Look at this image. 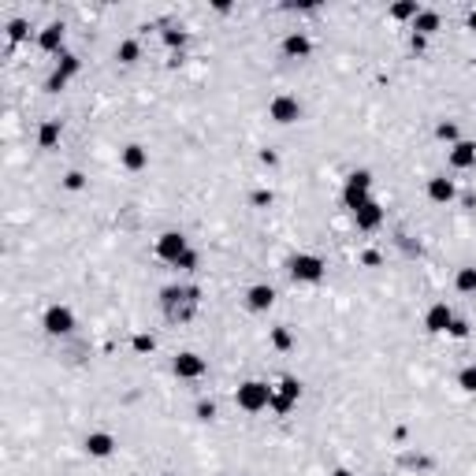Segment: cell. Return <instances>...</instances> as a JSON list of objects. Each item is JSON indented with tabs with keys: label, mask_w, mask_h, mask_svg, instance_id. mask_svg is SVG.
Masks as SVG:
<instances>
[{
	"label": "cell",
	"mask_w": 476,
	"mask_h": 476,
	"mask_svg": "<svg viewBox=\"0 0 476 476\" xmlns=\"http://www.w3.org/2000/svg\"><path fill=\"white\" fill-rule=\"evenodd\" d=\"M454 287L462 290V294H476V265H469V268H458V275H454Z\"/></svg>",
	"instance_id": "ffe728a7"
},
{
	"label": "cell",
	"mask_w": 476,
	"mask_h": 476,
	"mask_svg": "<svg viewBox=\"0 0 476 476\" xmlns=\"http://www.w3.org/2000/svg\"><path fill=\"white\" fill-rule=\"evenodd\" d=\"M458 387L469 391V395H476V365H469V369L458 372Z\"/></svg>",
	"instance_id": "484cf974"
},
{
	"label": "cell",
	"mask_w": 476,
	"mask_h": 476,
	"mask_svg": "<svg viewBox=\"0 0 476 476\" xmlns=\"http://www.w3.org/2000/svg\"><path fill=\"white\" fill-rule=\"evenodd\" d=\"M417 15H421V4H417V0H402V4H395V8H391V19H417Z\"/></svg>",
	"instance_id": "44dd1931"
},
{
	"label": "cell",
	"mask_w": 476,
	"mask_h": 476,
	"mask_svg": "<svg viewBox=\"0 0 476 476\" xmlns=\"http://www.w3.org/2000/svg\"><path fill=\"white\" fill-rule=\"evenodd\" d=\"M272 395H275V387L260 384V380H245V384H238V391H235V406L245 409V413H260V409L272 406Z\"/></svg>",
	"instance_id": "6da1fadb"
},
{
	"label": "cell",
	"mask_w": 476,
	"mask_h": 476,
	"mask_svg": "<svg viewBox=\"0 0 476 476\" xmlns=\"http://www.w3.org/2000/svg\"><path fill=\"white\" fill-rule=\"evenodd\" d=\"M186 250H190V245H186V238L179 235V231H164V235L157 238V257L168 260V265H175V260L183 257Z\"/></svg>",
	"instance_id": "ba28073f"
},
{
	"label": "cell",
	"mask_w": 476,
	"mask_h": 476,
	"mask_svg": "<svg viewBox=\"0 0 476 476\" xmlns=\"http://www.w3.org/2000/svg\"><path fill=\"white\" fill-rule=\"evenodd\" d=\"M272 347L275 350H290L294 347V335L287 332V327H272Z\"/></svg>",
	"instance_id": "d4e9b609"
},
{
	"label": "cell",
	"mask_w": 476,
	"mask_h": 476,
	"mask_svg": "<svg viewBox=\"0 0 476 476\" xmlns=\"http://www.w3.org/2000/svg\"><path fill=\"white\" fill-rule=\"evenodd\" d=\"M41 327L53 339H60V335H71L75 332V313L68 305H48L45 309V317H41Z\"/></svg>",
	"instance_id": "277c9868"
},
{
	"label": "cell",
	"mask_w": 476,
	"mask_h": 476,
	"mask_svg": "<svg viewBox=\"0 0 476 476\" xmlns=\"http://www.w3.org/2000/svg\"><path fill=\"white\" fill-rule=\"evenodd\" d=\"M198 417L201 421H212V417H216V406H212V402H198Z\"/></svg>",
	"instance_id": "d6a6232c"
},
{
	"label": "cell",
	"mask_w": 476,
	"mask_h": 476,
	"mask_svg": "<svg viewBox=\"0 0 476 476\" xmlns=\"http://www.w3.org/2000/svg\"><path fill=\"white\" fill-rule=\"evenodd\" d=\"M205 357H198V354H190V350H183V354H175V361H171V372L179 376V380H198V376H205Z\"/></svg>",
	"instance_id": "52a82bcc"
},
{
	"label": "cell",
	"mask_w": 476,
	"mask_h": 476,
	"mask_svg": "<svg viewBox=\"0 0 476 476\" xmlns=\"http://www.w3.org/2000/svg\"><path fill=\"white\" fill-rule=\"evenodd\" d=\"M428 198H432L435 205H450V201L458 198V186L450 183L447 175H432V179H428Z\"/></svg>",
	"instance_id": "8fae6325"
},
{
	"label": "cell",
	"mask_w": 476,
	"mask_h": 476,
	"mask_svg": "<svg viewBox=\"0 0 476 476\" xmlns=\"http://www.w3.org/2000/svg\"><path fill=\"white\" fill-rule=\"evenodd\" d=\"M175 268H183V272H194V268H198V253H194V250H186L183 257L175 260Z\"/></svg>",
	"instance_id": "f546056e"
},
{
	"label": "cell",
	"mask_w": 476,
	"mask_h": 476,
	"mask_svg": "<svg viewBox=\"0 0 476 476\" xmlns=\"http://www.w3.org/2000/svg\"><path fill=\"white\" fill-rule=\"evenodd\" d=\"M78 56L75 53H60V63H56V75H63V78H71V75H78Z\"/></svg>",
	"instance_id": "cb8c5ba5"
},
{
	"label": "cell",
	"mask_w": 476,
	"mask_h": 476,
	"mask_svg": "<svg viewBox=\"0 0 476 476\" xmlns=\"http://www.w3.org/2000/svg\"><path fill=\"white\" fill-rule=\"evenodd\" d=\"M469 30H476V11H469Z\"/></svg>",
	"instance_id": "d590c367"
},
{
	"label": "cell",
	"mask_w": 476,
	"mask_h": 476,
	"mask_svg": "<svg viewBox=\"0 0 476 476\" xmlns=\"http://www.w3.org/2000/svg\"><path fill=\"white\" fill-rule=\"evenodd\" d=\"M332 476H354V472H350V469H335Z\"/></svg>",
	"instance_id": "e575fe53"
},
{
	"label": "cell",
	"mask_w": 476,
	"mask_h": 476,
	"mask_svg": "<svg viewBox=\"0 0 476 476\" xmlns=\"http://www.w3.org/2000/svg\"><path fill=\"white\" fill-rule=\"evenodd\" d=\"M302 398V384L294 380V376H283V380H279V391L272 395V413H279V417H287L290 409H294V402Z\"/></svg>",
	"instance_id": "8992f818"
},
{
	"label": "cell",
	"mask_w": 476,
	"mask_h": 476,
	"mask_svg": "<svg viewBox=\"0 0 476 476\" xmlns=\"http://www.w3.org/2000/svg\"><path fill=\"white\" fill-rule=\"evenodd\" d=\"M342 201H347L350 212H357L361 205L372 201V175L369 171H350L347 186H342Z\"/></svg>",
	"instance_id": "7a4b0ae2"
},
{
	"label": "cell",
	"mask_w": 476,
	"mask_h": 476,
	"mask_svg": "<svg viewBox=\"0 0 476 476\" xmlns=\"http://www.w3.org/2000/svg\"><path fill=\"white\" fill-rule=\"evenodd\" d=\"M435 134H439L443 142H454V145L462 142V138H458V123H450V120H443V123L435 127Z\"/></svg>",
	"instance_id": "83f0119b"
},
{
	"label": "cell",
	"mask_w": 476,
	"mask_h": 476,
	"mask_svg": "<svg viewBox=\"0 0 476 476\" xmlns=\"http://www.w3.org/2000/svg\"><path fill=\"white\" fill-rule=\"evenodd\" d=\"M160 298H164V309H168V313L175 317V305L183 302V298H190V290H179V287H164V294H160Z\"/></svg>",
	"instance_id": "603a6c76"
},
{
	"label": "cell",
	"mask_w": 476,
	"mask_h": 476,
	"mask_svg": "<svg viewBox=\"0 0 476 476\" xmlns=\"http://www.w3.org/2000/svg\"><path fill=\"white\" fill-rule=\"evenodd\" d=\"M56 142H60V120L41 123V130H38V145H41V149H56Z\"/></svg>",
	"instance_id": "d6986e66"
},
{
	"label": "cell",
	"mask_w": 476,
	"mask_h": 476,
	"mask_svg": "<svg viewBox=\"0 0 476 476\" xmlns=\"http://www.w3.org/2000/svg\"><path fill=\"white\" fill-rule=\"evenodd\" d=\"M450 335H454V339H465V335H469V324H465V320H454V324H450Z\"/></svg>",
	"instance_id": "836d02e7"
},
{
	"label": "cell",
	"mask_w": 476,
	"mask_h": 476,
	"mask_svg": "<svg viewBox=\"0 0 476 476\" xmlns=\"http://www.w3.org/2000/svg\"><path fill=\"white\" fill-rule=\"evenodd\" d=\"M283 53H287L290 60H305L309 53H313V41H309L305 34H287V38H283Z\"/></svg>",
	"instance_id": "2e32d148"
},
{
	"label": "cell",
	"mask_w": 476,
	"mask_h": 476,
	"mask_svg": "<svg viewBox=\"0 0 476 476\" xmlns=\"http://www.w3.org/2000/svg\"><path fill=\"white\" fill-rule=\"evenodd\" d=\"M82 447H86V454H90V458H108L112 450H116V439H112L108 432H90Z\"/></svg>",
	"instance_id": "4fadbf2b"
},
{
	"label": "cell",
	"mask_w": 476,
	"mask_h": 476,
	"mask_svg": "<svg viewBox=\"0 0 476 476\" xmlns=\"http://www.w3.org/2000/svg\"><path fill=\"white\" fill-rule=\"evenodd\" d=\"M245 305H250L253 313H265V309L275 305V290H272L268 283H257V287L245 290Z\"/></svg>",
	"instance_id": "7c38bea8"
},
{
	"label": "cell",
	"mask_w": 476,
	"mask_h": 476,
	"mask_svg": "<svg viewBox=\"0 0 476 476\" xmlns=\"http://www.w3.org/2000/svg\"><path fill=\"white\" fill-rule=\"evenodd\" d=\"M153 347H157L153 335H134V350L138 354H153Z\"/></svg>",
	"instance_id": "1f68e13d"
},
{
	"label": "cell",
	"mask_w": 476,
	"mask_h": 476,
	"mask_svg": "<svg viewBox=\"0 0 476 476\" xmlns=\"http://www.w3.org/2000/svg\"><path fill=\"white\" fill-rule=\"evenodd\" d=\"M26 34H30V23H26V19H11V23H8V38H11V41H23Z\"/></svg>",
	"instance_id": "f1b7e54d"
},
{
	"label": "cell",
	"mask_w": 476,
	"mask_h": 476,
	"mask_svg": "<svg viewBox=\"0 0 476 476\" xmlns=\"http://www.w3.org/2000/svg\"><path fill=\"white\" fill-rule=\"evenodd\" d=\"M354 223H357V231H376V227L384 223V205H380V201L361 205V208L354 212Z\"/></svg>",
	"instance_id": "30bf717a"
},
{
	"label": "cell",
	"mask_w": 476,
	"mask_h": 476,
	"mask_svg": "<svg viewBox=\"0 0 476 476\" xmlns=\"http://www.w3.org/2000/svg\"><path fill=\"white\" fill-rule=\"evenodd\" d=\"M41 53H63V23H48L38 34Z\"/></svg>",
	"instance_id": "9a60e30c"
},
{
	"label": "cell",
	"mask_w": 476,
	"mask_h": 476,
	"mask_svg": "<svg viewBox=\"0 0 476 476\" xmlns=\"http://www.w3.org/2000/svg\"><path fill=\"white\" fill-rule=\"evenodd\" d=\"M63 186H68V190H82V186H86V175H82V171H68V175H63Z\"/></svg>",
	"instance_id": "4dcf8cb0"
},
{
	"label": "cell",
	"mask_w": 476,
	"mask_h": 476,
	"mask_svg": "<svg viewBox=\"0 0 476 476\" xmlns=\"http://www.w3.org/2000/svg\"><path fill=\"white\" fill-rule=\"evenodd\" d=\"M450 324H454V313H450V305H447V302H435L428 313H424V327H428L432 335L450 332Z\"/></svg>",
	"instance_id": "9c48e42d"
},
{
	"label": "cell",
	"mask_w": 476,
	"mask_h": 476,
	"mask_svg": "<svg viewBox=\"0 0 476 476\" xmlns=\"http://www.w3.org/2000/svg\"><path fill=\"white\" fill-rule=\"evenodd\" d=\"M145 164H149V153H145L142 145H127V149H123V168L127 171H142Z\"/></svg>",
	"instance_id": "e0dca14e"
},
{
	"label": "cell",
	"mask_w": 476,
	"mask_h": 476,
	"mask_svg": "<svg viewBox=\"0 0 476 476\" xmlns=\"http://www.w3.org/2000/svg\"><path fill=\"white\" fill-rule=\"evenodd\" d=\"M450 168L465 171V168H476V142H458L450 149Z\"/></svg>",
	"instance_id": "5bb4252c"
},
{
	"label": "cell",
	"mask_w": 476,
	"mask_h": 476,
	"mask_svg": "<svg viewBox=\"0 0 476 476\" xmlns=\"http://www.w3.org/2000/svg\"><path fill=\"white\" fill-rule=\"evenodd\" d=\"M138 56H142V45L138 41H120V48H116V60L120 63H138Z\"/></svg>",
	"instance_id": "7402d4cb"
},
{
	"label": "cell",
	"mask_w": 476,
	"mask_h": 476,
	"mask_svg": "<svg viewBox=\"0 0 476 476\" xmlns=\"http://www.w3.org/2000/svg\"><path fill=\"white\" fill-rule=\"evenodd\" d=\"M413 30H417V34H421V38H428V34H435V30H439V11H424V8H421V15H417V19H413Z\"/></svg>",
	"instance_id": "ac0fdd59"
},
{
	"label": "cell",
	"mask_w": 476,
	"mask_h": 476,
	"mask_svg": "<svg viewBox=\"0 0 476 476\" xmlns=\"http://www.w3.org/2000/svg\"><path fill=\"white\" fill-rule=\"evenodd\" d=\"M268 120H275L279 127L298 123V120H302V105H298V97H290V93L272 97V105H268Z\"/></svg>",
	"instance_id": "5b68a950"
},
{
	"label": "cell",
	"mask_w": 476,
	"mask_h": 476,
	"mask_svg": "<svg viewBox=\"0 0 476 476\" xmlns=\"http://www.w3.org/2000/svg\"><path fill=\"white\" fill-rule=\"evenodd\" d=\"M160 476H175V472H160Z\"/></svg>",
	"instance_id": "8d00e7d4"
},
{
	"label": "cell",
	"mask_w": 476,
	"mask_h": 476,
	"mask_svg": "<svg viewBox=\"0 0 476 476\" xmlns=\"http://www.w3.org/2000/svg\"><path fill=\"white\" fill-rule=\"evenodd\" d=\"M290 279L294 283H320L324 279V260L317 253H298V257H290Z\"/></svg>",
	"instance_id": "3957f363"
},
{
	"label": "cell",
	"mask_w": 476,
	"mask_h": 476,
	"mask_svg": "<svg viewBox=\"0 0 476 476\" xmlns=\"http://www.w3.org/2000/svg\"><path fill=\"white\" fill-rule=\"evenodd\" d=\"M186 41H190L186 30H164V45H168V48H183Z\"/></svg>",
	"instance_id": "4316f807"
}]
</instances>
